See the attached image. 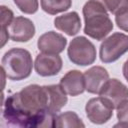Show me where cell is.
I'll use <instances>...</instances> for the list:
<instances>
[{
	"instance_id": "cell-11",
	"label": "cell",
	"mask_w": 128,
	"mask_h": 128,
	"mask_svg": "<svg viewBox=\"0 0 128 128\" xmlns=\"http://www.w3.org/2000/svg\"><path fill=\"white\" fill-rule=\"evenodd\" d=\"M85 89L91 94H99L103 85L109 79L108 71L102 66H93L84 73Z\"/></svg>"
},
{
	"instance_id": "cell-7",
	"label": "cell",
	"mask_w": 128,
	"mask_h": 128,
	"mask_svg": "<svg viewBox=\"0 0 128 128\" xmlns=\"http://www.w3.org/2000/svg\"><path fill=\"white\" fill-rule=\"evenodd\" d=\"M63 61L59 54L40 53L34 61V68L38 75L42 77H50L57 75L62 69Z\"/></svg>"
},
{
	"instance_id": "cell-17",
	"label": "cell",
	"mask_w": 128,
	"mask_h": 128,
	"mask_svg": "<svg viewBox=\"0 0 128 128\" xmlns=\"http://www.w3.org/2000/svg\"><path fill=\"white\" fill-rule=\"evenodd\" d=\"M0 9H1V46L3 47L6 44L8 38H10L7 28H9L10 24L12 23L14 19V14L12 10H10L4 5H1Z\"/></svg>"
},
{
	"instance_id": "cell-5",
	"label": "cell",
	"mask_w": 128,
	"mask_h": 128,
	"mask_svg": "<svg viewBox=\"0 0 128 128\" xmlns=\"http://www.w3.org/2000/svg\"><path fill=\"white\" fill-rule=\"evenodd\" d=\"M126 52H128V35L115 32L102 41L99 57L103 63L108 64L117 61Z\"/></svg>"
},
{
	"instance_id": "cell-2",
	"label": "cell",
	"mask_w": 128,
	"mask_h": 128,
	"mask_svg": "<svg viewBox=\"0 0 128 128\" xmlns=\"http://www.w3.org/2000/svg\"><path fill=\"white\" fill-rule=\"evenodd\" d=\"M82 13L85 24L84 33L90 38L97 41L104 40L112 31V20L110 19L107 10L99 2L95 0L87 1L82 8Z\"/></svg>"
},
{
	"instance_id": "cell-12",
	"label": "cell",
	"mask_w": 128,
	"mask_h": 128,
	"mask_svg": "<svg viewBox=\"0 0 128 128\" xmlns=\"http://www.w3.org/2000/svg\"><path fill=\"white\" fill-rule=\"evenodd\" d=\"M60 86L67 95L78 96L86 90L84 74L79 70H70L60 79Z\"/></svg>"
},
{
	"instance_id": "cell-19",
	"label": "cell",
	"mask_w": 128,
	"mask_h": 128,
	"mask_svg": "<svg viewBox=\"0 0 128 128\" xmlns=\"http://www.w3.org/2000/svg\"><path fill=\"white\" fill-rule=\"evenodd\" d=\"M18 9L25 14H34L38 11V0H13Z\"/></svg>"
},
{
	"instance_id": "cell-22",
	"label": "cell",
	"mask_w": 128,
	"mask_h": 128,
	"mask_svg": "<svg viewBox=\"0 0 128 128\" xmlns=\"http://www.w3.org/2000/svg\"><path fill=\"white\" fill-rule=\"evenodd\" d=\"M122 72H123V76L126 79V81L128 82V59L125 61V63L123 64L122 67Z\"/></svg>"
},
{
	"instance_id": "cell-8",
	"label": "cell",
	"mask_w": 128,
	"mask_h": 128,
	"mask_svg": "<svg viewBox=\"0 0 128 128\" xmlns=\"http://www.w3.org/2000/svg\"><path fill=\"white\" fill-rule=\"evenodd\" d=\"M99 95L108 100L115 109L128 99V87L116 78L108 79L101 88Z\"/></svg>"
},
{
	"instance_id": "cell-4",
	"label": "cell",
	"mask_w": 128,
	"mask_h": 128,
	"mask_svg": "<svg viewBox=\"0 0 128 128\" xmlns=\"http://www.w3.org/2000/svg\"><path fill=\"white\" fill-rule=\"evenodd\" d=\"M69 60L79 66H88L96 60V48L94 44L84 36H78L71 40L67 48Z\"/></svg>"
},
{
	"instance_id": "cell-20",
	"label": "cell",
	"mask_w": 128,
	"mask_h": 128,
	"mask_svg": "<svg viewBox=\"0 0 128 128\" xmlns=\"http://www.w3.org/2000/svg\"><path fill=\"white\" fill-rule=\"evenodd\" d=\"M117 119L118 123L115 124V127H128V99L122 102L117 108Z\"/></svg>"
},
{
	"instance_id": "cell-14",
	"label": "cell",
	"mask_w": 128,
	"mask_h": 128,
	"mask_svg": "<svg viewBox=\"0 0 128 128\" xmlns=\"http://www.w3.org/2000/svg\"><path fill=\"white\" fill-rule=\"evenodd\" d=\"M47 92H48V97H49V110L51 112L57 113L59 112L66 104L68 101L67 94L66 92L62 89V87L59 85H45Z\"/></svg>"
},
{
	"instance_id": "cell-10",
	"label": "cell",
	"mask_w": 128,
	"mask_h": 128,
	"mask_svg": "<svg viewBox=\"0 0 128 128\" xmlns=\"http://www.w3.org/2000/svg\"><path fill=\"white\" fill-rule=\"evenodd\" d=\"M67 45V39L55 31H48L42 34L37 41V47L42 53L60 54Z\"/></svg>"
},
{
	"instance_id": "cell-3",
	"label": "cell",
	"mask_w": 128,
	"mask_h": 128,
	"mask_svg": "<svg viewBox=\"0 0 128 128\" xmlns=\"http://www.w3.org/2000/svg\"><path fill=\"white\" fill-rule=\"evenodd\" d=\"M33 60L30 52L23 48H12L8 50L1 59V68L6 77L12 81H20L31 75Z\"/></svg>"
},
{
	"instance_id": "cell-13",
	"label": "cell",
	"mask_w": 128,
	"mask_h": 128,
	"mask_svg": "<svg viewBox=\"0 0 128 128\" xmlns=\"http://www.w3.org/2000/svg\"><path fill=\"white\" fill-rule=\"evenodd\" d=\"M54 26L67 35L74 36L81 29V19L77 12L71 11L57 16L54 19Z\"/></svg>"
},
{
	"instance_id": "cell-1",
	"label": "cell",
	"mask_w": 128,
	"mask_h": 128,
	"mask_svg": "<svg viewBox=\"0 0 128 128\" xmlns=\"http://www.w3.org/2000/svg\"><path fill=\"white\" fill-rule=\"evenodd\" d=\"M46 86L31 84L7 97L2 104V116L9 126L44 128L54 127L56 113L48 108Z\"/></svg>"
},
{
	"instance_id": "cell-15",
	"label": "cell",
	"mask_w": 128,
	"mask_h": 128,
	"mask_svg": "<svg viewBox=\"0 0 128 128\" xmlns=\"http://www.w3.org/2000/svg\"><path fill=\"white\" fill-rule=\"evenodd\" d=\"M54 127H67V128H80L85 127V124L79 116L73 111H67L56 116Z\"/></svg>"
},
{
	"instance_id": "cell-18",
	"label": "cell",
	"mask_w": 128,
	"mask_h": 128,
	"mask_svg": "<svg viewBox=\"0 0 128 128\" xmlns=\"http://www.w3.org/2000/svg\"><path fill=\"white\" fill-rule=\"evenodd\" d=\"M95 1L102 4L108 12L114 15L128 8V0H95Z\"/></svg>"
},
{
	"instance_id": "cell-21",
	"label": "cell",
	"mask_w": 128,
	"mask_h": 128,
	"mask_svg": "<svg viewBox=\"0 0 128 128\" xmlns=\"http://www.w3.org/2000/svg\"><path fill=\"white\" fill-rule=\"evenodd\" d=\"M115 22L121 30L128 32V8L115 15Z\"/></svg>"
},
{
	"instance_id": "cell-16",
	"label": "cell",
	"mask_w": 128,
	"mask_h": 128,
	"mask_svg": "<svg viewBox=\"0 0 128 128\" xmlns=\"http://www.w3.org/2000/svg\"><path fill=\"white\" fill-rule=\"evenodd\" d=\"M41 8L50 15L67 11L72 6V0H40Z\"/></svg>"
},
{
	"instance_id": "cell-6",
	"label": "cell",
	"mask_w": 128,
	"mask_h": 128,
	"mask_svg": "<svg viewBox=\"0 0 128 128\" xmlns=\"http://www.w3.org/2000/svg\"><path fill=\"white\" fill-rule=\"evenodd\" d=\"M114 107L105 98L99 96L88 100L85 106V112L90 122L94 124H104L113 116Z\"/></svg>"
},
{
	"instance_id": "cell-9",
	"label": "cell",
	"mask_w": 128,
	"mask_h": 128,
	"mask_svg": "<svg viewBox=\"0 0 128 128\" xmlns=\"http://www.w3.org/2000/svg\"><path fill=\"white\" fill-rule=\"evenodd\" d=\"M8 32L11 40L15 42H28L35 35V26L30 19L24 16H17L10 24Z\"/></svg>"
}]
</instances>
